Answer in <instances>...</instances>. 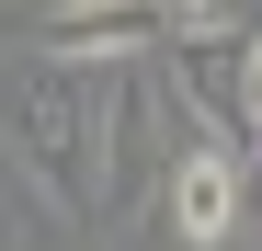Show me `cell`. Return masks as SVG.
Segmentation results:
<instances>
[{
  "label": "cell",
  "mask_w": 262,
  "mask_h": 251,
  "mask_svg": "<svg viewBox=\"0 0 262 251\" xmlns=\"http://www.w3.org/2000/svg\"><path fill=\"white\" fill-rule=\"evenodd\" d=\"M12 137L57 217H92V57H46L34 80H12Z\"/></svg>",
  "instance_id": "cell-1"
},
{
  "label": "cell",
  "mask_w": 262,
  "mask_h": 251,
  "mask_svg": "<svg viewBox=\"0 0 262 251\" xmlns=\"http://www.w3.org/2000/svg\"><path fill=\"white\" fill-rule=\"evenodd\" d=\"M160 205H171V228H183V251H228L239 205H251V160L228 137H183L171 172H160Z\"/></svg>",
  "instance_id": "cell-2"
},
{
  "label": "cell",
  "mask_w": 262,
  "mask_h": 251,
  "mask_svg": "<svg viewBox=\"0 0 262 251\" xmlns=\"http://www.w3.org/2000/svg\"><path fill=\"white\" fill-rule=\"evenodd\" d=\"M160 34H171V0H57L46 57H148Z\"/></svg>",
  "instance_id": "cell-3"
},
{
  "label": "cell",
  "mask_w": 262,
  "mask_h": 251,
  "mask_svg": "<svg viewBox=\"0 0 262 251\" xmlns=\"http://www.w3.org/2000/svg\"><path fill=\"white\" fill-rule=\"evenodd\" d=\"M239 126L262 137V34H239Z\"/></svg>",
  "instance_id": "cell-4"
},
{
  "label": "cell",
  "mask_w": 262,
  "mask_h": 251,
  "mask_svg": "<svg viewBox=\"0 0 262 251\" xmlns=\"http://www.w3.org/2000/svg\"><path fill=\"white\" fill-rule=\"evenodd\" d=\"M205 12H216V0H171V23H205Z\"/></svg>",
  "instance_id": "cell-5"
}]
</instances>
